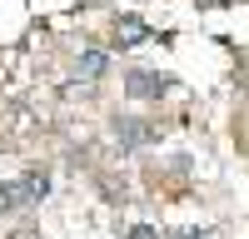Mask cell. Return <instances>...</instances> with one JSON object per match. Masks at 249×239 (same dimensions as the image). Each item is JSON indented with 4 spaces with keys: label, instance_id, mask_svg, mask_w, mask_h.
<instances>
[{
    "label": "cell",
    "instance_id": "ba28073f",
    "mask_svg": "<svg viewBox=\"0 0 249 239\" xmlns=\"http://www.w3.org/2000/svg\"><path fill=\"white\" fill-rule=\"evenodd\" d=\"M170 239H204L199 229H179V234H170Z\"/></svg>",
    "mask_w": 249,
    "mask_h": 239
},
{
    "label": "cell",
    "instance_id": "8992f818",
    "mask_svg": "<svg viewBox=\"0 0 249 239\" xmlns=\"http://www.w3.org/2000/svg\"><path fill=\"white\" fill-rule=\"evenodd\" d=\"M120 35H124V40H140V35H144V25H140L135 15H124V20H120Z\"/></svg>",
    "mask_w": 249,
    "mask_h": 239
},
{
    "label": "cell",
    "instance_id": "7a4b0ae2",
    "mask_svg": "<svg viewBox=\"0 0 249 239\" xmlns=\"http://www.w3.org/2000/svg\"><path fill=\"white\" fill-rule=\"evenodd\" d=\"M115 139H120L124 150H140V145L155 139V125H150V120H135V115H120L115 120Z\"/></svg>",
    "mask_w": 249,
    "mask_h": 239
},
{
    "label": "cell",
    "instance_id": "277c9868",
    "mask_svg": "<svg viewBox=\"0 0 249 239\" xmlns=\"http://www.w3.org/2000/svg\"><path fill=\"white\" fill-rule=\"evenodd\" d=\"M105 70H110V60H105V50H85V55H80V75H85V80H100Z\"/></svg>",
    "mask_w": 249,
    "mask_h": 239
},
{
    "label": "cell",
    "instance_id": "6da1fadb",
    "mask_svg": "<svg viewBox=\"0 0 249 239\" xmlns=\"http://www.w3.org/2000/svg\"><path fill=\"white\" fill-rule=\"evenodd\" d=\"M124 95H130V100H164V95H170V75H160V70H130Z\"/></svg>",
    "mask_w": 249,
    "mask_h": 239
},
{
    "label": "cell",
    "instance_id": "3957f363",
    "mask_svg": "<svg viewBox=\"0 0 249 239\" xmlns=\"http://www.w3.org/2000/svg\"><path fill=\"white\" fill-rule=\"evenodd\" d=\"M30 205V189H25V179H10V185H0V214H10V209H25Z\"/></svg>",
    "mask_w": 249,
    "mask_h": 239
},
{
    "label": "cell",
    "instance_id": "5b68a950",
    "mask_svg": "<svg viewBox=\"0 0 249 239\" xmlns=\"http://www.w3.org/2000/svg\"><path fill=\"white\" fill-rule=\"evenodd\" d=\"M25 189H30V205H40L45 189H50V174H45V170H30V174H25Z\"/></svg>",
    "mask_w": 249,
    "mask_h": 239
},
{
    "label": "cell",
    "instance_id": "52a82bcc",
    "mask_svg": "<svg viewBox=\"0 0 249 239\" xmlns=\"http://www.w3.org/2000/svg\"><path fill=\"white\" fill-rule=\"evenodd\" d=\"M130 239H155V229H150V224H135V229H130Z\"/></svg>",
    "mask_w": 249,
    "mask_h": 239
}]
</instances>
